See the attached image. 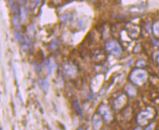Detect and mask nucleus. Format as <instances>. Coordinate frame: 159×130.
Wrapping results in <instances>:
<instances>
[{
    "label": "nucleus",
    "mask_w": 159,
    "mask_h": 130,
    "mask_svg": "<svg viewBox=\"0 0 159 130\" xmlns=\"http://www.w3.org/2000/svg\"><path fill=\"white\" fill-rule=\"evenodd\" d=\"M106 47H107L108 50H109L112 54L117 55V56H118L121 53V50H120L119 44L115 40H110V41H109L107 43Z\"/></svg>",
    "instance_id": "nucleus-1"
},
{
    "label": "nucleus",
    "mask_w": 159,
    "mask_h": 130,
    "mask_svg": "<svg viewBox=\"0 0 159 130\" xmlns=\"http://www.w3.org/2000/svg\"><path fill=\"white\" fill-rule=\"evenodd\" d=\"M132 75H134V78H138L136 79L135 83H138V80H140V83L143 82V81L145 80V73H144V71L142 70H136L133 72Z\"/></svg>",
    "instance_id": "nucleus-2"
},
{
    "label": "nucleus",
    "mask_w": 159,
    "mask_h": 130,
    "mask_svg": "<svg viewBox=\"0 0 159 130\" xmlns=\"http://www.w3.org/2000/svg\"><path fill=\"white\" fill-rule=\"evenodd\" d=\"M152 129H153V124H151L146 128L145 130H152Z\"/></svg>",
    "instance_id": "nucleus-3"
}]
</instances>
